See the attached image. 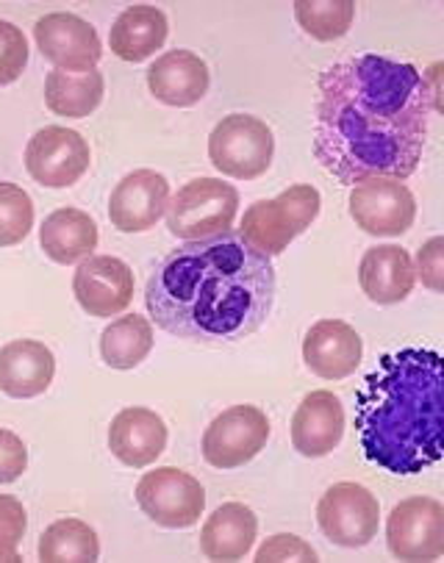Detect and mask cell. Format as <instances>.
<instances>
[{"label": "cell", "instance_id": "484cf974", "mask_svg": "<svg viewBox=\"0 0 444 563\" xmlns=\"http://www.w3.org/2000/svg\"><path fill=\"white\" fill-rule=\"evenodd\" d=\"M153 325L140 314H125L111 322L100 336V358L111 369H134L151 355Z\"/></svg>", "mask_w": 444, "mask_h": 563}, {"label": "cell", "instance_id": "277c9868", "mask_svg": "<svg viewBox=\"0 0 444 563\" xmlns=\"http://www.w3.org/2000/svg\"><path fill=\"white\" fill-rule=\"evenodd\" d=\"M322 200L311 184H292L273 200H258L245 211L240 236L267 258L284 250L320 217Z\"/></svg>", "mask_w": 444, "mask_h": 563}, {"label": "cell", "instance_id": "ffe728a7", "mask_svg": "<svg viewBox=\"0 0 444 563\" xmlns=\"http://www.w3.org/2000/svg\"><path fill=\"white\" fill-rule=\"evenodd\" d=\"M147 89L164 106L189 109L209 92V67L192 51H170L147 70Z\"/></svg>", "mask_w": 444, "mask_h": 563}, {"label": "cell", "instance_id": "4dcf8cb0", "mask_svg": "<svg viewBox=\"0 0 444 563\" xmlns=\"http://www.w3.org/2000/svg\"><path fill=\"white\" fill-rule=\"evenodd\" d=\"M25 525V508L18 497L12 494H0V561H20L14 547L23 541Z\"/></svg>", "mask_w": 444, "mask_h": 563}, {"label": "cell", "instance_id": "52a82bcc", "mask_svg": "<svg viewBox=\"0 0 444 563\" xmlns=\"http://www.w3.org/2000/svg\"><path fill=\"white\" fill-rule=\"evenodd\" d=\"M317 525L331 544L358 550L380 528V506L362 483H333L317 503Z\"/></svg>", "mask_w": 444, "mask_h": 563}, {"label": "cell", "instance_id": "f546056e", "mask_svg": "<svg viewBox=\"0 0 444 563\" xmlns=\"http://www.w3.org/2000/svg\"><path fill=\"white\" fill-rule=\"evenodd\" d=\"M29 65V40L9 20H0V87L18 81Z\"/></svg>", "mask_w": 444, "mask_h": 563}, {"label": "cell", "instance_id": "7c38bea8", "mask_svg": "<svg viewBox=\"0 0 444 563\" xmlns=\"http://www.w3.org/2000/svg\"><path fill=\"white\" fill-rule=\"evenodd\" d=\"M351 217L369 236H400L414 225L417 200L398 178H367L353 184Z\"/></svg>", "mask_w": 444, "mask_h": 563}, {"label": "cell", "instance_id": "836d02e7", "mask_svg": "<svg viewBox=\"0 0 444 563\" xmlns=\"http://www.w3.org/2000/svg\"><path fill=\"white\" fill-rule=\"evenodd\" d=\"M420 278L431 291H444V239L433 236L420 247Z\"/></svg>", "mask_w": 444, "mask_h": 563}, {"label": "cell", "instance_id": "6da1fadb", "mask_svg": "<svg viewBox=\"0 0 444 563\" xmlns=\"http://www.w3.org/2000/svg\"><path fill=\"white\" fill-rule=\"evenodd\" d=\"M436 98L409 62L351 56L317 81L314 156L340 184L409 178L428 145Z\"/></svg>", "mask_w": 444, "mask_h": 563}, {"label": "cell", "instance_id": "d6a6232c", "mask_svg": "<svg viewBox=\"0 0 444 563\" xmlns=\"http://www.w3.org/2000/svg\"><path fill=\"white\" fill-rule=\"evenodd\" d=\"M29 470V450L12 430L0 428V483H14Z\"/></svg>", "mask_w": 444, "mask_h": 563}, {"label": "cell", "instance_id": "5b68a950", "mask_svg": "<svg viewBox=\"0 0 444 563\" xmlns=\"http://www.w3.org/2000/svg\"><path fill=\"white\" fill-rule=\"evenodd\" d=\"M240 211V192L220 178H195L173 195L167 206V228L178 239L198 242V239L220 236L234 228Z\"/></svg>", "mask_w": 444, "mask_h": 563}, {"label": "cell", "instance_id": "8fae6325", "mask_svg": "<svg viewBox=\"0 0 444 563\" xmlns=\"http://www.w3.org/2000/svg\"><path fill=\"white\" fill-rule=\"evenodd\" d=\"M92 151L78 131L47 125L31 136L25 147V169L47 189H65L87 175Z\"/></svg>", "mask_w": 444, "mask_h": 563}, {"label": "cell", "instance_id": "2e32d148", "mask_svg": "<svg viewBox=\"0 0 444 563\" xmlns=\"http://www.w3.org/2000/svg\"><path fill=\"white\" fill-rule=\"evenodd\" d=\"M364 342L353 325L342 320H320L303 339V361L317 378L345 380L362 366Z\"/></svg>", "mask_w": 444, "mask_h": 563}, {"label": "cell", "instance_id": "44dd1931", "mask_svg": "<svg viewBox=\"0 0 444 563\" xmlns=\"http://www.w3.org/2000/svg\"><path fill=\"white\" fill-rule=\"evenodd\" d=\"M358 284L378 306H398L414 291L417 273L409 250L400 244H378L358 264Z\"/></svg>", "mask_w": 444, "mask_h": 563}, {"label": "cell", "instance_id": "4fadbf2b", "mask_svg": "<svg viewBox=\"0 0 444 563\" xmlns=\"http://www.w3.org/2000/svg\"><path fill=\"white\" fill-rule=\"evenodd\" d=\"M34 40L42 56L47 62H53L56 70L73 73V76L98 70L103 45H100V36L95 31V25L78 18V14H45V18L36 20Z\"/></svg>", "mask_w": 444, "mask_h": 563}, {"label": "cell", "instance_id": "5bb4252c", "mask_svg": "<svg viewBox=\"0 0 444 563\" xmlns=\"http://www.w3.org/2000/svg\"><path fill=\"white\" fill-rule=\"evenodd\" d=\"M73 291L87 314H123L134 300V273L114 256H89L73 275Z\"/></svg>", "mask_w": 444, "mask_h": 563}, {"label": "cell", "instance_id": "cb8c5ba5", "mask_svg": "<svg viewBox=\"0 0 444 563\" xmlns=\"http://www.w3.org/2000/svg\"><path fill=\"white\" fill-rule=\"evenodd\" d=\"M100 242L98 225L81 209H56L40 228L45 256L56 264H78L95 253Z\"/></svg>", "mask_w": 444, "mask_h": 563}, {"label": "cell", "instance_id": "d4e9b609", "mask_svg": "<svg viewBox=\"0 0 444 563\" xmlns=\"http://www.w3.org/2000/svg\"><path fill=\"white\" fill-rule=\"evenodd\" d=\"M103 76L98 70L73 76L65 70H53L45 78V103L53 114L81 120L89 117L103 100Z\"/></svg>", "mask_w": 444, "mask_h": 563}, {"label": "cell", "instance_id": "9a60e30c", "mask_svg": "<svg viewBox=\"0 0 444 563\" xmlns=\"http://www.w3.org/2000/svg\"><path fill=\"white\" fill-rule=\"evenodd\" d=\"M170 206V184L162 173L134 169L125 175L109 200L111 225L123 233L151 231Z\"/></svg>", "mask_w": 444, "mask_h": 563}, {"label": "cell", "instance_id": "30bf717a", "mask_svg": "<svg viewBox=\"0 0 444 563\" xmlns=\"http://www.w3.org/2000/svg\"><path fill=\"white\" fill-rule=\"evenodd\" d=\"M386 541L398 561L428 563L444 555V508L433 497L403 499L386 522Z\"/></svg>", "mask_w": 444, "mask_h": 563}, {"label": "cell", "instance_id": "3957f363", "mask_svg": "<svg viewBox=\"0 0 444 563\" xmlns=\"http://www.w3.org/2000/svg\"><path fill=\"white\" fill-rule=\"evenodd\" d=\"M444 361L436 350L380 355L356 395L364 459L395 475H420L444 455Z\"/></svg>", "mask_w": 444, "mask_h": 563}, {"label": "cell", "instance_id": "83f0119b", "mask_svg": "<svg viewBox=\"0 0 444 563\" xmlns=\"http://www.w3.org/2000/svg\"><path fill=\"white\" fill-rule=\"evenodd\" d=\"M295 18L311 40L333 42L347 34L356 18V7L351 0H298Z\"/></svg>", "mask_w": 444, "mask_h": 563}, {"label": "cell", "instance_id": "4316f807", "mask_svg": "<svg viewBox=\"0 0 444 563\" xmlns=\"http://www.w3.org/2000/svg\"><path fill=\"white\" fill-rule=\"evenodd\" d=\"M98 558V533L81 519H59L40 539L42 563H95Z\"/></svg>", "mask_w": 444, "mask_h": 563}, {"label": "cell", "instance_id": "7402d4cb", "mask_svg": "<svg viewBox=\"0 0 444 563\" xmlns=\"http://www.w3.org/2000/svg\"><path fill=\"white\" fill-rule=\"evenodd\" d=\"M256 514L242 503H225L206 519L203 533H200V550L209 561H242L256 544Z\"/></svg>", "mask_w": 444, "mask_h": 563}, {"label": "cell", "instance_id": "f1b7e54d", "mask_svg": "<svg viewBox=\"0 0 444 563\" xmlns=\"http://www.w3.org/2000/svg\"><path fill=\"white\" fill-rule=\"evenodd\" d=\"M34 228V203L23 186L0 180V247H14Z\"/></svg>", "mask_w": 444, "mask_h": 563}, {"label": "cell", "instance_id": "e0dca14e", "mask_svg": "<svg viewBox=\"0 0 444 563\" xmlns=\"http://www.w3.org/2000/svg\"><path fill=\"white\" fill-rule=\"evenodd\" d=\"M345 435V408L333 391L317 389L300 400L292 417V444L306 459H325Z\"/></svg>", "mask_w": 444, "mask_h": 563}, {"label": "cell", "instance_id": "ac0fdd59", "mask_svg": "<svg viewBox=\"0 0 444 563\" xmlns=\"http://www.w3.org/2000/svg\"><path fill=\"white\" fill-rule=\"evenodd\" d=\"M167 448V424L156 411L142 406L123 408L109 424V450L131 470L151 466Z\"/></svg>", "mask_w": 444, "mask_h": 563}, {"label": "cell", "instance_id": "9c48e42d", "mask_svg": "<svg viewBox=\"0 0 444 563\" xmlns=\"http://www.w3.org/2000/svg\"><path fill=\"white\" fill-rule=\"evenodd\" d=\"M269 419L256 406H231L203 433V459L214 470L245 466L267 448Z\"/></svg>", "mask_w": 444, "mask_h": 563}, {"label": "cell", "instance_id": "7a4b0ae2", "mask_svg": "<svg viewBox=\"0 0 444 563\" xmlns=\"http://www.w3.org/2000/svg\"><path fill=\"white\" fill-rule=\"evenodd\" d=\"M275 267L240 231L170 250L145 286L153 322L173 336L203 344L242 342L267 322Z\"/></svg>", "mask_w": 444, "mask_h": 563}, {"label": "cell", "instance_id": "d6986e66", "mask_svg": "<svg viewBox=\"0 0 444 563\" xmlns=\"http://www.w3.org/2000/svg\"><path fill=\"white\" fill-rule=\"evenodd\" d=\"M56 358L36 339H14L0 347V391L14 400H31L51 389Z\"/></svg>", "mask_w": 444, "mask_h": 563}, {"label": "cell", "instance_id": "ba28073f", "mask_svg": "<svg viewBox=\"0 0 444 563\" xmlns=\"http://www.w3.org/2000/svg\"><path fill=\"white\" fill-rule=\"evenodd\" d=\"M136 503L158 528L184 530L198 525L206 508V488L189 472L162 466L136 483Z\"/></svg>", "mask_w": 444, "mask_h": 563}, {"label": "cell", "instance_id": "8992f818", "mask_svg": "<svg viewBox=\"0 0 444 563\" xmlns=\"http://www.w3.org/2000/svg\"><path fill=\"white\" fill-rule=\"evenodd\" d=\"M275 136L267 122L253 114L222 117L209 136V158L222 175L256 180L269 169Z\"/></svg>", "mask_w": 444, "mask_h": 563}, {"label": "cell", "instance_id": "603a6c76", "mask_svg": "<svg viewBox=\"0 0 444 563\" xmlns=\"http://www.w3.org/2000/svg\"><path fill=\"white\" fill-rule=\"evenodd\" d=\"M167 14L156 7H147V3H136L129 7L114 25H111L109 45L114 56H120L123 62H145L153 53L162 51L164 42H167Z\"/></svg>", "mask_w": 444, "mask_h": 563}, {"label": "cell", "instance_id": "1f68e13d", "mask_svg": "<svg viewBox=\"0 0 444 563\" xmlns=\"http://www.w3.org/2000/svg\"><path fill=\"white\" fill-rule=\"evenodd\" d=\"M258 563H287V561H306V563H317L320 555L314 552V547L309 541L298 539V536H269L267 541L262 544V550L256 552Z\"/></svg>", "mask_w": 444, "mask_h": 563}]
</instances>
